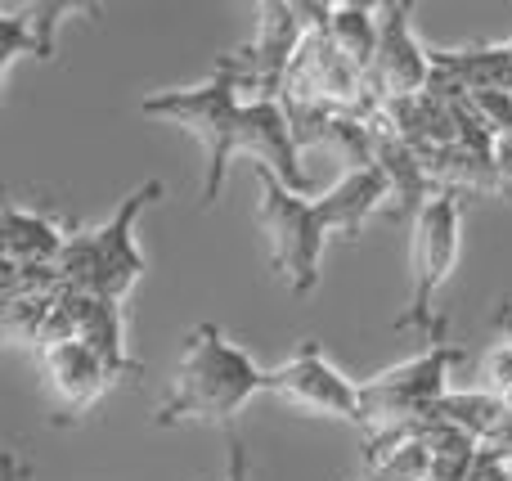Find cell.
<instances>
[{"instance_id":"6da1fadb","label":"cell","mask_w":512,"mask_h":481,"mask_svg":"<svg viewBox=\"0 0 512 481\" xmlns=\"http://www.w3.org/2000/svg\"><path fill=\"white\" fill-rule=\"evenodd\" d=\"M261 180V203H256V221L270 243V261L279 270L283 288L292 297H310L319 284V257H324L328 234H355L364 230L373 212L391 198V180L378 167H355L328 189L324 198H301L270 176L265 167H252Z\"/></svg>"},{"instance_id":"7a4b0ae2","label":"cell","mask_w":512,"mask_h":481,"mask_svg":"<svg viewBox=\"0 0 512 481\" xmlns=\"http://www.w3.org/2000/svg\"><path fill=\"white\" fill-rule=\"evenodd\" d=\"M265 374L270 369H261L239 342L225 338L221 324H198L185 338V356L153 423L158 428H180V423L234 428L243 405L265 392Z\"/></svg>"},{"instance_id":"3957f363","label":"cell","mask_w":512,"mask_h":481,"mask_svg":"<svg viewBox=\"0 0 512 481\" xmlns=\"http://www.w3.org/2000/svg\"><path fill=\"white\" fill-rule=\"evenodd\" d=\"M239 90V63H234V54H221L216 68L198 86L158 90L140 104L149 117L185 126L203 144V207H212L221 198L225 167H230L234 153H243V113H248V104L239 99Z\"/></svg>"},{"instance_id":"277c9868","label":"cell","mask_w":512,"mask_h":481,"mask_svg":"<svg viewBox=\"0 0 512 481\" xmlns=\"http://www.w3.org/2000/svg\"><path fill=\"white\" fill-rule=\"evenodd\" d=\"M162 198V180H149V185L131 189L122 198L113 216L95 230H72L68 234V248L59 257V275L72 293L81 297H99V302H113L126 306L131 288L140 284L144 275V252L135 243V221L149 203Z\"/></svg>"},{"instance_id":"5b68a950","label":"cell","mask_w":512,"mask_h":481,"mask_svg":"<svg viewBox=\"0 0 512 481\" xmlns=\"http://www.w3.org/2000/svg\"><path fill=\"white\" fill-rule=\"evenodd\" d=\"M463 248V194L454 189H436L414 216V234H409V302L396 315L400 333H427L436 338V329L445 324V315H436V293L445 288V279L459 266Z\"/></svg>"},{"instance_id":"8992f818","label":"cell","mask_w":512,"mask_h":481,"mask_svg":"<svg viewBox=\"0 0 512 481\" xmlns=\"http://www.w3.org/2000/svg\"><path fill=\"white\" fill-rule=\"evenodd\" d=\"M463 360L459 347L445 342V324L436 329V338L427 342L418 356L400 360V365L382 369V374L360 383V428L364 437L391 423L427 419L436 405L450 396V369Z\"/></svg>"},{"instance_id":"52a82bcc","label":"cell","mask_w":512,"mask_h":481,"mask_svg":"<svg viewBox=\"0 0 512 481\" xmlns=\"http://www.w3.org/2000/svg\"><path fill=\"white\" fill-rule=\"evenodd\" d=\"M310 27V5L297 0H265L256 5V32L243 50H234L239 63L243 90H252V99H283V81L297 59L301 41Z\"/></svg>"},{"instance_id":"ba28073f","label":"cell","mask_w":512,"mask_h":481,"mask_svg":"<svg viewBox=\"0 0 512 481\" xmlns=\"http://www.w3.org/2000/svg\"><path fill=\"white\" fill-rule=\"evenodd\" d=\"M265 392L288 401L292 410L319 414V419H346L360 428V383H351L315 342H301L283 365H274L265 374Z\"/></svg>"},{"instance_id":"9c48e42d","label":"cell","mask_w":512,"mask_h":481,"mask_svg":"<svg viewBox=\"0 0 512 481\" xmlns=\"http://www.w3.org/2000/svg\"><path fill=\"white\" fill-rule=\"evenodd\" d=\"M409 14H414L409 0L378 5V54H373L369 90L382 108L396 104V99L423 95L432 86V50L414 36Z\"/></svg>"},{"instance_id":"30bf717a","label":"cell","mask_w":512,"mask_h":481,"mask_svg":"<svg viewBox=\"0 0 512 481\" xmlns=\"http://www.w3.org/2000/svg\"><path fill=\"white\" fill-rule=\"evenodd\" d=\"M41 365L45 378H50V392L59 401V419L54 423H77L108 387L117 383V374L86 347V342L68 338V342H54V347L41 351Z\"/></svg>"},{"instance_id":"8fae6325","label":"cell","mask_w":512,"mask_h":481,"mask_svg":"<svg viewBox=\"0 0 512 481\" xmlns=\"http://www.w3.org/2000/svg\"><path fill=\"white\" fill-rule=\"evenodd\" d=\"M297 126H292L283 99H252L243 113V153L252 158V167H265L270 176H279L292 194L306 189V171L297 162Z\"/></svg>"},{"instance_id":"7c38bea8","label":"cell","mask_w":512,"mask_h":481,"mask_svg":"<svg viewBox=\"0 0 512 481\" xmlns=\"http://www.w3.org/2000/svg\"><path fill=\"white\" fill-rule=\"evenodd\" d=\"M68 14H95V5H68V0H36V5L0 9V81L9 77L23 54L54 59V32Z\"/></svg>"},{"instance_id":"4fadbf2b","label":"cell","mask_w":512,"mask_h":481,"mask_svg":"<svg viewBox=\"0 0 512 481\" xmlns=\"http://www.w3.org/2000/svg\"><path fill=\"white\" fill-rule=\"evenodd\" d=\"M68 234L63 225H54L50 216H36L23 212V207L5 203V270H45V266H59L63 248H68Z\"/></svg>"},{"instance_id":"5bb4252c","label":"cell","mask_w":512,"mask_h":481,"mask_svg":"<svg viewBox=\"0 0 512 481\" xmlns=\"http://www.w3.org/2000/svg\"><path fill=\"white\" fill-rule=\"evenodd\" d=\"M328 32H333L337 50L346 54V63L369 77L373 54H378V5H355V0H342V5L328 9Z\"/></svg>"},{"instance_id":"9a60e30c","label":"cell","mask_w":512,"mask_h":481,"mask_svg":"<svg viewBox=\"0 0 512 481\" xmlns=\"http://www.w3.org/2000/svg\"><path fill=\"white\" fill-rule=\"evenodd\" d=\"M432 437L414 441V446L396 450V455L378 459V464H364L369 468V477L364 481H432Z\"/></svg>"},{"instance_id":"2e32d148","label":"cell","mask_w":512,"mask_h":481,"mask_svg":"<svg viewBox=\"0 0 512 481\" xmlns=\"http://www.w3.org/2000/svg\"><path fill=\"white\" fill-rule=\"evenodd\" d=\"M481 392H490V396L512 392V347H504V342H495L490 356L481 360Z\"/></svg>"},{"instance_id":"e0dca14e","label":"cell","mask_w":512,"mask_h":481,"mask_svg":"<svg viewBox=\"0 0 512 481\" xmlns=\"http://www.w3.org/2000/svg\"><path fill=\"white\" fill-rule=\"evenodd\" d=\"M481 455L495 459V464H512V405L508 414L495 423V428L486 432V441H481Z\"/></svg>"},{"instance_id":"ac0fdd59","label":"cell","mask_w":512,"mask_h":481,"mask_svg":"<svg viewBox=\"0 0 512 481\" xmlns=\"http://www.w3.org/2000/svg\"><path fill=\"white\" fill-rule=\"evenodd\" d=\"M225 450H230V468H225V481H252L248 473V446L234 428H225Z\"/></svg>"},{"instance_id":"d6986e66","label":"cell","mask_w":512,"mask_h":481,"mask_svg":"<svg viewBox=\"0 0 512 481\" xmlns=\"http://www.w3.org/2000/svg\"><path fill=\"white\" fill-rule=\"evenodd\" d=\"M495 167H499V189L512 194V135H504L495 149Z\"/></svg>"},{"instance_id":"ffe728a7","label":"cell","mask_w":512,"mask_h":481,"mask_svg":"<svg viewBox=\"0 0 512 481\" xmlns=\"http://www.w3.org/2000/svg\"><path fill=\"white\" fill-rule=\"evenodd\" d=\"M495 333H499V342H504V347H512V302H499L495 306Z\"/></svg>"},{"instance_id":"44dd1931","label":"cell","mask_w":512,"mask_h":481,"mask_svg":"<svg viewBox=\"0 0 512 481\" xmlns=\"http://www.w3.org/2000/svg\"><path fill=\"white\" fill-rule=\"evenodd\" d=\"M504 468H508V481H512V464H504Z\"/></svg>"},{"instance_id":"7402d4cb","label":"cell","mask_w":512,"mask_h":481,"mask_svg":"<svg viewBox=\"0 0 512 481\" xmlns=\"http://www.w3.org/2000/svg\"><path fill=\"white\" fill-rule=\"evenodd\" d=\"M504 401H508V405H512V392H508V396H504Z\"/></svg>"}]
</instances>
